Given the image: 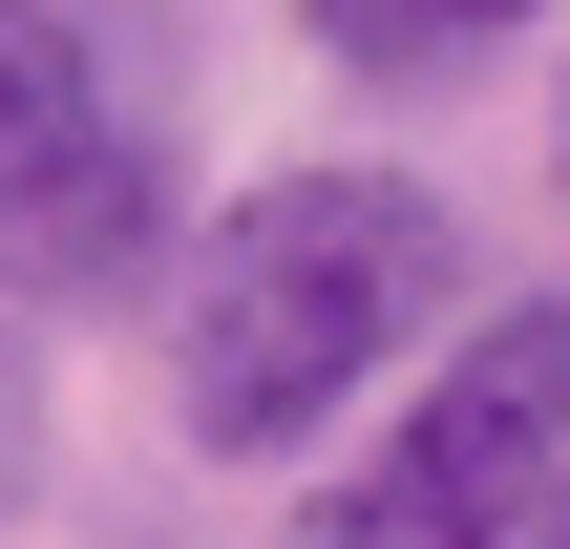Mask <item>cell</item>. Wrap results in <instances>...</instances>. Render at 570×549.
Instances as JSON below:
<instances>
[{
  "mask_svg": "<svg viewBox=\"0 0 570 549\" xmlns=\"http://www.w3.org/2000/svg\"><path fill=\"white\" fill-rule=\"evenodd\" d=\"M0 444H21V360H0Z\"/></svg>",
  "mask_w": 570,
  "mask_h": 549,
  "instance_id": "8992f818",
  "label": "cell"
},
{
  "mask_svg": "<svg viewBox=\"0 0 570 549\" xmlns=\"http://www.w3.org/2000/svg\"><path fill=\"white\" fill-rule=\"evenodd\" d=\"M508 21H529V0H317V42H338V63H402V85L465 63V42H508Z\"/></svg>",
  "mask_w": 570,
  "mask_h": 549,
  "instance_id": "277c9868",
  "label": "cell"
},
{
  "mask_svg": "<svg viewBox=\"0 0 570 549\" xmlns=\"http://www.w3.org/2000/svg\"><path fill=\"white\" fill-rule=\"evenodd\" d=\"M550 487H570V296H529L423 381V423L317 508V549H529Z\"/></svg>",
  "mask_w": 570,
  "mask_h": 549,
  "instance_id": "7a4b0ae2",
  "label": "cell"
},
{
  "mask_svg": "<svg viewBox=\"0 0 570 549\" xmlns=\"http://www.w3.org/2000/svg\"><path fill=\"white\" fill-rule=\"evenodd\" d=\"M529 549H570V487H550V508H529Z\"/></svg>",
  "mask_w": 570,
  "mask_h": 549,
  "instance_id": "5b68a950",
  "label": "cell"
},
{
  "mask_svg": "<svg viewBox=\"0 0 570 549\" xmlns=\"http://www.w3.org/2000/svg\"><path fill=\"white\" fill-rule=\"evenodd\" d=\"M127 254H148V148L106 127L85 42H63L42 0H0V275L85 296V275H127Z\"/></svg>",
  "mask_w": 570,
  "mask_h": 549,
  "instance_id": "3957f363",
  "label": "cell"
},
{
  "mask_svg": "<svg viewBox=\"0 0 570 549\" xmlns=\"http://www.w3.org/2000/svg\"><path fill=\"white\" fill-rule=\"evenodd\" d=\"M444 296H465V233H444L402 169H275V190H233V212L190 233V339H169L190 444H212V465L317 444Z\"/></svg>",
  "mask_w": 570,
  "mask_h": 549,
  "instance_id": "6da1fadb",
  "label": "cell"
}]
</instances>
